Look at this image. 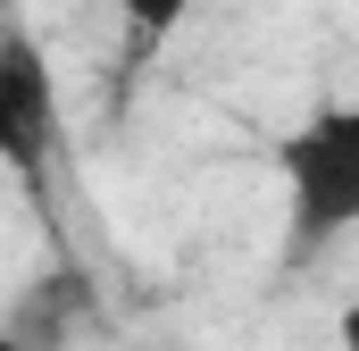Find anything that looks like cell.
<instances>
[{"label": "cell", "mask_w": 359, "mask_h": 351, "mask_svg": "<svg viewBox=\"0 0 359 351\" xmlns=\"http://www.w3.org/2000/svg\"><path fill=\"white\" fill-rule=\"evenodd\" d=\"M284 184H292V234L301 251H326L359 226V109L326 100L292 126L284 143Z\"/></svg>", "instance_id": "cell-1"}, {"label": "cell", "mask_w": 359, "mask_h": 351, "mask_svg": "<svg viewBox=\"0 0 359 351\" xmlns=\"http://www.w3.org/2000/svg\"><path fill=\"white\" fill-rule=\"evenodd\" d=\"M50 134H59V92H50V59L25 34H0V159L25 176L50 168Z\"/></svg>", "instance_id": "cell-2"}, {"label": "cell", "mask_w": 359, "mask_h": 351, "mask_svg": "<svg viewBox=\"0 0 359 351\" xmlns=\"http://www.w3.org/2000/svg\"><path fill=\"white\" fill-rule=\"evenodd\" d=\"M117 8H126V25H134V42H142V51H159V42H168V34L184 25V17L201 8V0H117Z\"/></svg>", "instance_id": "cell-3"}, {"label": "cell", "mask_w": 359, "mask_h": 351, "mask_svg": "<svg viewBox=\"0 0 359 351\" xmlns=\"http://www.w3.org/2000/svg\"><path fill=\"white\" fill-rule=\"evenodd\" d=\"M0 351H25V343H17V335H8V326H0Z\"/></svg>", "instance_id": "cell-4"}]
</instances>
